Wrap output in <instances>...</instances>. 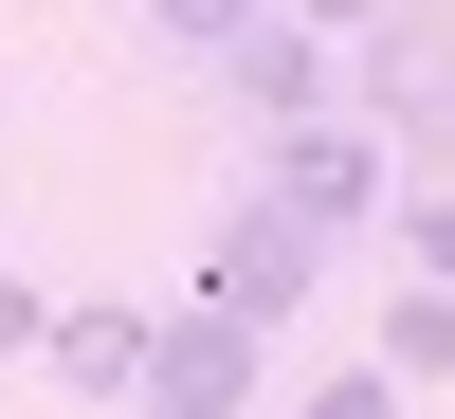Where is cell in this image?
<instances>
[{
	"instance_id": "11",
	"label": "cell",
	"mask_w": 455,
	"mask_h": 419,
	"mask_svg": "<svg viewBox=\"0 0 455 419\" xmlns=\"http://www.w3.org/2000/svg\"><path fill=\"white\" fill-rule=\"evenodd\" d=\"M36 328H55V292H36V274H0V365H36Z\"/></svg>"
},
{
	"instance_id": "10",
	"label": "cell",
	"mask_w": 455,
	"mask_h": 419,
	"mask_svg": "<svg viewBox=\"0 0 455 419\" xmlns=\"http://www.w3.org/2000/svg\"><path fill=\"white\" fill-rule=\"evenodd\" d=\"M237 19H255V0H146V36H164V55H219Z\"/></svg>"
},
{
	"instance_id": "8",
	"label": "cell",
	"mask_w": 455,
	"mask_h": 419,
	"mask_svg": "<svg viewBox=\"0 0 455 419\" xmlns=\"http://www.w3.org/2000/svg\"><path fill=\"white\" fill-rule=\"evenodd\" d=\"M383 238H401V274H455V182H383Z\"/></svg>"
},
{
	"instance_id": "1",
	"label": "cell",
	"mask_w": 455,
	"mask_h": 419,
	"mask_svg": "<svg viewBox=\"0 0 455 419\" xmlns=\"http://www.w3.org/2000/svg\"><path fill=\"white\" fill-rule=\"evenodd\" d=\"M255 182H274L310 238H383V182H401V146L364 128V109H291V128H255Z\"/></svg>"
},
{
	"instance_id": "12",
	"label": "cell",
	"mask_w": 455,
	"mask_h": 419,
	"mask_svg": "<svg viewBox=\"0 0 455 419\" xmlns=\"http://www.w3.org/2000/svg\"><path fill=\"white\" fill-rule=\"evenodd\" d=\"M274 19H310V36H364V19H383V0H274Z\"/></svg>"
},
{
	"instance_id": "9",
	"label": "cell",
	"mask_w": 455,
	"mask_h": 419,
	"mask_svg": "<svg viewBox=\"0 0 455 419\" xmlns=\"http://www.w3.org/2000/svg\"><path fill=\"white\" fill-rule=\"evenodd\" d=\"M310 419H401V365H383V347H364V365H328V383H310Z\"/></svg>"
},
{
	"instance_id": "5",
	"label": "cell",
	"mask_w": 455,
	"mask_h": 419,
	"mask_svg": "<svg viewBox=\"0 0 455 419\" xmlns=\"http://www.w3.org/2000/svg\"><path fill=\"white\" fill-rule=\"evenodd\" d=\"M219 109H237V128H291V109H347V36H310V19H274V0H255L237 36H219Z\"/></svg>"
},
{
	"instance_id": "2",
	"label": "cell",
	"mask_w": 455,
	"mask_h": 419,
	"mask_svg": "<svg viewBox=\"0 0 455 419\" xmlns=\"http://www.w3.org/2000/svg\"><path fill=\"white\" fill-rule=\"evenodd\" d=\"M201 292H219L237 328H291V310L328 292V238H310L291 201H274V182H237V201L201 219Z\"/></svg>"
},
{
	"instance_id": "3",
	"label": "cell",
	"mask_w": 455,
	"mask_h": 419,
	"mask_svg": "<svg viewBox=\"0 0 455 419\" xmlns=\"http://www.w3.org/2000/svg\"><path fill=\"white\" fill-rule=\"evenodd\" d=\"M347 109L383 146H437L455 128V0H383V19L347 36Z\"/></svg>"
},
{
	"instance_id": "7",
	"label": "cell",
	"mask_w": 455,
	"mask_h": 419,
	"mask_svg": "<svg viewBox=\"0 0 455 419\" xmlns=\"http://www.w3.org/2000/svg\"><path fill=\"white\" fill-rule=\"evenodd\" d=\"M364 347L401 365V401H419V383H455V274H401V292H383V328H364Z\"/></svg>"
},
{
	"instance_id": "6",
	"label": "cell",
	"mask_w": 455,
	"mask_h": 419,
	"mask_svg": "<svg viewBox=\"0 0 455 419\" xmlns=\"http://www.w3.org/2000/svg\"><path fill=\"white\" fill-rule=\"evenodd\" d=\"M36 365H55L73 401H128V383H146V310H128V292H73V310L36 328Z\"/></svg>"
},
{
	"instance_id": "4",
	"label": "cell",
	"mask_w": 455,
	"mask_h": 419,
	"mask_svg": "<svg viewBox=\"0 0 455 419\" xmlns=\"http://www.w3.org/2000/svg\"><path fill=\"white\" fill-rule=\"evenodd\" d=\"M128 401H164V419H237V401H274V328H237L219 292H182V310H146V383Z\"/></svg>"
}]
</instances>
